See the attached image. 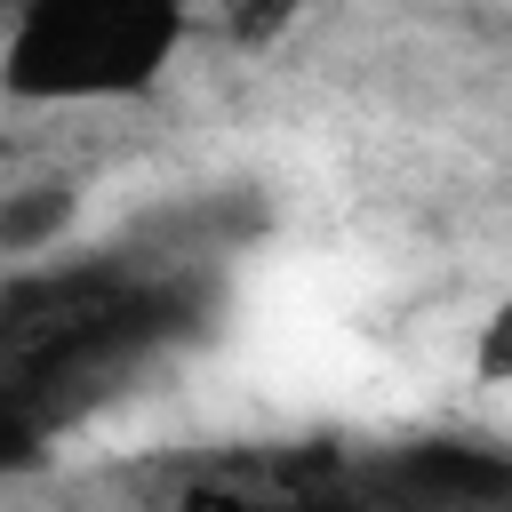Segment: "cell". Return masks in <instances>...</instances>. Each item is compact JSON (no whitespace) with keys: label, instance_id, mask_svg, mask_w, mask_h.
Here are the masks:
<instances>
[{"label":"cell","instance_id":"1","mask_svg":"<svg viewBox=\"0 0 512 512\" xmlns=\"http://www.w3.org/2000/svg\"><path fill=\"white\" fill-rule=\"evenodd\" d=\"M192 0H16L0 88L16 104H128L184 56Z\"/></svg>","mask_w":512,"mask_h":512},{"label":"cell","instance_id":"2","mask_svg":"<svg viewBox=\"0 0 512 512\" xmlns=\"http://www.w3.org/2000/svg\"><path fill=\"white\" fill-rule=\"evenodd\" d=\"M80 224V184L72 176H32L0 192V256H40Z\"/></svg>","mask_w":512,"mask_h":512},{"label":"cell","instance_id":"3","mask_svg":"<svg viewBox=\"0 0 512 512\" xmlns=\"http://www.w3.org/2000/svg\"><path fill=\"white\" fill-rule=\"evenodd\" d=\"M512 360V312H488V344H480V384H504Z\"/></svg>","mask_w":512,"mask_h":512}]
</instances>
